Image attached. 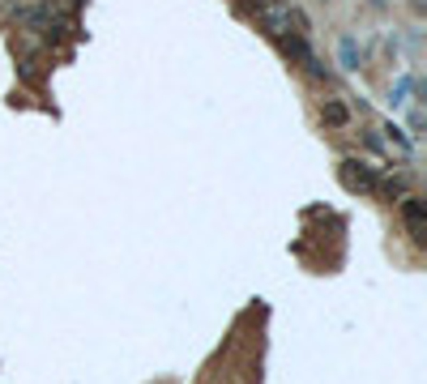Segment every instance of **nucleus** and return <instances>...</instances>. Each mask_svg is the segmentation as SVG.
<instances>
[{"label":"nucleus","instance_id":"2","mask_svg":"<svg viewBox=\"0 0 427 384\" xmlns=\"http://www.w3.org/2000/svg\"><path fill=\"white\" fill-rule=\"evenodd\" d=\"M342 180H346V188H359V192H372V188H376V175L368 171V162H355V158L342 162Z\"/></svg>","mask_w":427,"mask_h":384},{"label":"nucleus","instance_id":"5","mask_svg":"<svg viewBox=\"0 0 427 384\" xmlns=\"http://www.w3.org/2000/svg\"><path fill=\"white\" fill-rule=\"evenodd\" d=\"M342 60H346V68H359V56H355V38H342Z\"/></svg>","mask_w":427,"mask_h":384},{"label":"nucleus","instance_id":"1","mask_svg":"<svg viewBox=\"0 0 427 384\" xmlns=\"http://www.w3.org/2000/svg\"><path fill=\"white\" fill-rule=\"evenodd\" d=\"M257 17H261V26L274 34V38H282L287 30H291V4H278V0H265L261 9H257Z\"/></svg>","mask_w":427,"mask_h":384},{"label":"nucleus","instance_id":"4","mask_svg":"<svg viewBox=\"0 0 427 384\" xmlns=\"http://www.w3.org/2000/svg\"><path fill=\"white\" fill-rule=\"evenodd\" d=\"M321 120H325L329 128H342V124H351V111H346V107H342L338 98H329V103L321 107Z\"/></svg>","mask_w":427,"mask_h":384},{"label":"nucleus","instance_id":"3","mask_svg":"<svg viewBox=\"0 0 427 384\" xmlns=\"http://www.w3.org/2000/svg\"><path fill=\"white\" fill-rule=\"evenodd\" d=\"M402 218H406V227L415 231V235H423V222H427V209L419 197H402Z\"/></svg>","mask_w":427,"mask_h":384},{"label":"nucleus","instance_id":"6","mask_svg":"<svg viewBox=\"0 0 427 384\" xmlns=\"http://www.w3.org/2000/svg\"><path fill=\"white\" fill-rule=\"evenodd\" d=\"M248 4H257V9H261V4H265V0H248Z\"/></svg>","mask_w":427,"mask_h":384}]
</instances>
